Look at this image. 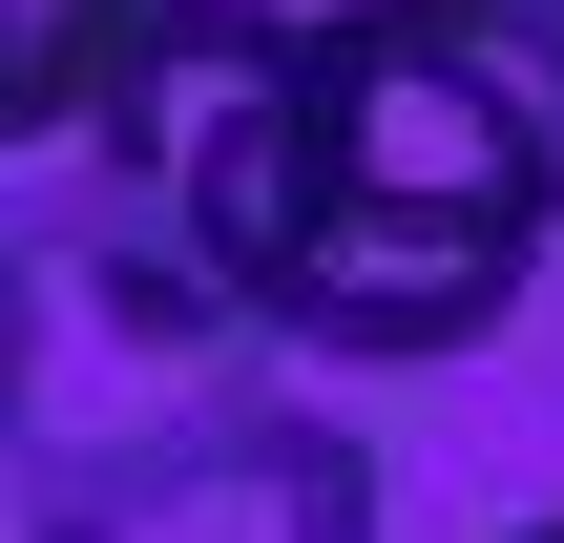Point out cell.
Listing matches in <instances>:
<instances>
[{"label": "cell", "instance_id": "obj_1", "mask_svg": "<svg viewBox=\"0 0 564 543\" xmlns=\"http://www.w3.org/2000/svg\"><path fill=\"white\" fill-rule=\"evenodd\" d=\"M21 543H377V460L356 419H293L272 377H209L84 460H42Z\"/></svg>", "mask_w": 564, "mask_h": 543}, {"label": "cell", "instance_id": "obj_4", "mask_svg": "<svg viewBox=\"0 0 564 543\" xmlns=\"http://www.w3.org/2000/svg\"><path fill=\"white\" fill-rule=\"evenodd\" d=\"M523 42H544V63H564V0H523Z\"/></svg>", "mask_w": 564, "mask_h": 543}, {"label": "cell", "instance_id": "obj_2", "mask_svg": "<svg viewBox=\"0 0 564 543\" xmlns=\"http://www.w3.org/2000/svg\"><path fill=\"white\" fill-rule=\"evenodd\" d=\"M167 0H0V146H84V105L126 84Z\"/></svg>", "mask_w": 564, "mask_h": 543}, {"label": "cell", "instance_id": "obj_3", "mask_svg": "<svg viewBox=\"0 0 564 543\" xmlns=\"http://www.w3.org/2000/svg\"><path fill=\"white\" fill-rule=\"evenodd\" d=\"M21 419H42V272H21V230H0V460H21Z\"/></svg>", "mask_w": 564, "mask_h": 543}, {"label": "cell", "instance_id": "obj_5", "mask_svg": "<svg viewBox=\"0 0 564 543\" xmlns=\"http://www.w3.org/2000/svg\"><path fill=\"white\" fill-rule=\"evenodd\" d=\"M502 543H564V523H502Z\"/></svg>", "mask_w": 564, "mask_h": 543}]
</instances>
